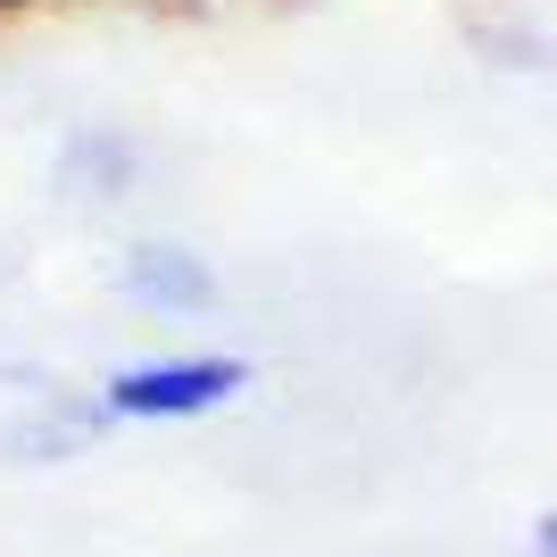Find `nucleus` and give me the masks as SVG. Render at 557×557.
Returning <instances> with one entry per match:
<instances>
[{
	"mask_svg": "<svg viewBox=\"0 0 557 557\" xmlns=\"http://www.w3.org/2000/svg\"><path fill=\"white\" fill-rule=\"evenodd\" d=\"M0 9H25V0H0Z\"/></svg>",
	"mask_w": 557,
	"mask_h": 557,
	"instance_id": "5",
	"label": "nucleus"
},
{
	"mask_svg": "<svg viewBox=\"0 0 557 557\" xmlns=\"http://www.w3.org/2000/svg\"><path fill=\"white\" fill-rule=\"evenodd\" d=\"M533 557H557V508H549V516L533 524Z\"/></svg>",
	"mask_w": 557,
	"mask_h": 557,
	"instance_id": "4",
	"label": "nucleus"
},
{
	"mask_svg": "<svg viewBox=\"0 0 557 557\" xmlns=\"http://www.w3.org/2000/svg\"><path fill=\"white\" fill-rule=\"evenodd\" d=\"M125 175H134V141H116V134H84L67 150V166H59V184H67L75 200H116Z\"/></svg>",
	"mask_w": 557,
	"mask_h": 557,
	"instance_id": "3",
	"label": "nucleus"
},
{
	"mask_svg": "<svg viewBox=\"0 0 557 557\" xmlns=\"http://www.w3.org/2000/svg\"><path fill=\"white\" fill-rule=\"evenodd\" d=\"M116 300H134L141 317H209L216 308V267L184 242H134L116 258Z\"/></svg>",
	"mask_w": 557,
	"mask_h": 557,
	"instance_id": "2",
	"label": "nucleus"
},
{
	"mask_svg": "<svg viewBox=\"0 0 557 557\" xmlns=\"http://www.w3.org/2000/svg\"><path fill=\"white\" fill-rule=\"evenodd\" d=\"M250 392V367L242 358H141V367H116L100 383V417L109 424H191V417H216Z\"/></svg>",
	"mask_w": 557,
	"mask_h": 557,
	"instance_id": "1",
	"label": "nucleus"
}]
</instances>
